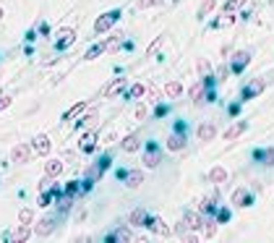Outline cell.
<instances>
[{"instance_id":"obj_43","label":"cell","mask_w":274,"mask_h":243,"mask_svg":"<svg viewBox=\"0 0 274 243\" xmlns=\"http://www.w3.org/2000/svg\"><path fill=\"white\" fill-rule=\"evenodd\" d=\"M162 0H136V6L139 8H149V6H159Z\"/></svg>"},{"instance_id":"obj_17","label":"cell","mask_w":274,"mask_h":243,"mask_svg":"<svg viewBox=\"0 0 274 243\" xmlns=\"http://www.w3.org/2000/svg\"><path fill=\"white\" fill-rule=\"evenodd\" d=\"M73 202H76V193H68V191H63V193H60V199L55 202V204H58V214H63V217H65L68 212L73 209Z\"/></svg>"},{"instance_id":"obj_32","label":"cell","mask_w":274,"mask_h":243,"mask_svg":"<svg viewBox=\"0 0 274 243\" xmlns=\"http://www.w3.org/2000/svg\"><path fill=\"white\" fill-rule=\"evenodd\" d=\"M128 97H131V100H141V97H146V84H133L131 89H128Z\"/></svg>"},{"instance_id":"obj_1","label":"cell","mask_w":274,"mask_h":243,"mask_svg":"<svg viewBox=\"0 0 274 243\" xmlns=\"http://www.w3.org/2000/svg\"><path fill=\"white\" fill-rule=\"evenodd\" d=\"M118 18H120V8L102 13V16L94 21V32H97V34H105V32H110L112 27H115V21H118Z\"/></svg>"},{"instance_id":"obj_25","label":"cell","mask_w":274,"mask_h":243,"mask_svg":"<svg viewBox=\"0 0 274 243\" xmlns=\"http://www.w3.org/2000/svg\"><path fill=\"white\" fill-rule=\"evenodd\" d=\"M245 128H248V123H245V120H238V123H233L230 128L225 131V141H235L240 134H245Z\"/></svg>"},{"instance_id":"obj_47","label":"cell","mask_w":274,"mask_h":243,"mask_svg":"<svg viewBox=\"0 0 274 243\" xmlns=\"http://www.w3.org/2000/svg\"><path fill=\"white\" fill-rule=\"evenodd\" d=\"M159 45H162V37H157V39H154V45H152V47L146 50V55H152V53H154V50H157Z\"/></svg>"},{"instance_id":"obj_9","label":"cell","mask_w":274,"mask_h":243,"mask_svg":"<svg viewBox=\"0 0 274 243\" xmlns=\"http://www.w3.org/2000/svg\"><path fill=\"white\" fill-rule=\"evenodd\" d=\"M73 42H76V32H73L71 27L58 29V39H55V47H58V50H68Z\"/></svg>"},{"instance_id":"obj_46","label":"cell","mask_w":274,"mask_h":243,"mask_svg":"<svg viewBox=\"0 0 274 243\" xmlns=\"http://www.w3.org/2000/svg\"><path fill=\"white\" fill-rule=\"evenodd\" d=\"M227 71H230V65H222V68L217 71V79H219V81H225V76H227Z\"/></svg>"},{"instance_id":"obj_15","label":"cell","mask_w":274,"mask_h":243,"mask_svg":"<svg viewBox=\"0 0 274 243\" xmlns=\"http://www.w3.org/2000/svg\"><path fill=\"white\" fill-rule=\"evenodd\" d=\"M233 204L235 207H251V204H254V193H251L248 188H235L233 191Z\"/></svg>"},{"instance_id":"obj_41","label":"cell","mask_w":274,"mask_h":243,"mask_svg":"<svg viewBox=\"0 0 274 243\" xmlns=\"http://www.w3.org/2000/svg\"><path fill=\"white\" fill-rule=\"evenodd\" d=\"M50 186H53V178H50V175H44V178L37 183V188H39V191H50Z\"/></svg>"},{"instance_id":"obj_12","label":"cell","mask_w":274,"mask_h":243,"mask_svg":"<svg viewBox=\"0 0 274 243\" xmlns=\"http://www.w3.org/2000/svg\"><path fill=\"white\" fill-rule=\"evenodd\" d=\"M123 45H126V34H123V32H112V34L105 39V50H107L110 55H112V53H118Z\"/></svg>"},{"instance_id":"obj_38","label":"cell","mask_w":274,"mask_h":243,"mask_svg":"<svg viewBox=\"0 0 274 243\" xmlns=\"http://www.w3.org/2000/svg\"><path fill=\"white\" fill-rule=\"evenodd\" d=\"M81 186H84V181H68V186H65V191L68 193H76V196H84V191H81Z\"/></svg>"},{"instance_id":"obj_14","label":"cell","mask_w":274,"mask_h":243,"mask_svg":"<svg viewBox=\"0 0 274 243\" xmlns=\"http://www.w3.org/2000/svg\"><path fill=\"white\" fill-rule=\"evenodd\" d=\"M186 141H188V134H178V131H172V134L167 136V152H183L186 149Z\"/></svg>"},{"instance_id":"obj_40","label":"cell","mask_w":274,"mask_h":243,"mask_svg":"<svg viewBox=\"0 0 274 243\" xmlns=\"http://www.w3.org/2000/svg\"><path fill=\"white\" fill-rule=\"evenodd\" d=\"M243 3H245V0H227V3L222 6V11H225V13H235Z\"/></svg>"},{"instance_id":"obj_10","label":"cell","mask_w":274,"mask_h":243,"mask_svg":"<svg viewBox=\"0 0 274 243\" xmlns=\"http://www.w3.org/2000/svg\"><path fill=\"white\" fill-rule=\"evenodd\" d=\"M207 92H209L207 81H204V79H198V81L191 86V89H188V97H191L196 105H204V102H207Z\"/></svg>"},{"instance_id":"obj_5","label":"cell","mask_w":274,"mask_h":243,"mask_svg":"<svg viewBox=\"0 0 274 243\" xmlns=\"http://www.w3.org/2000/svg\"><path fill=\"white\" fill-rule=\"evenodd\" d=\"M32 154H34L32 144H16V147L11 149V162L24 165V162H29V160H32Z\"/></svg>"},{"instance_id":"obj_20","label":"cell","mask_w":274,"mask_h":243,"mask_svg":"<svg viewBox=\"0 0 274 243\" xmlns=\"http://www.w3.org/2000/svg\"><path fill=\"white\" fill-rule=\"evenodd\" d=\"M120 92H126V79H112V81L105 86V97H107V100L118 97Z\"/></svg>"},{"instance_id":"obj_27","label":"cell","mask_w":274,"mask_h":243,"mask_svg":"<svg viewBox=\"0 0 274 243\" xmlns=\"http://www.w3.org/2000/svg\"><path fill=\"white\" fill-rule=\"evenodd\" d=\"M89 110V100H84V102H76L71 110H68V113L63 115V120H73V118H79V115H84Z\"/></svg>"},{"instance_id":"obj_21","label":"cell","mask_w":274,"mask_h":243,"mask_svg":"<svg viewBox=\"0 0 274 243\" xmlns=\"http://www.w3.org/2000/svg\"><path fill=\"white\" fill-rule=\"evenodd\" d=\"M217 209H219L217 207V193L214 196H204L201 202H198V212L201 214H217Z\"/></svg>"},{"instance_id":"obj_28","label":"cell","mask_w":274,"mask_h":243,"mask_svg":"<svg viewBox=\"0 0 274 243\" xmlns=\"http://www.w3.org/2000/svg\"><path fill=\"white\" fill-rule=\"evenodd\" d=\"M162 92H165L167 100H178V97L183 94V84H180V81H167Z\"/></svg>"},{"instance_id":"obj_26","label":"cell","mask_w":274,"mask_h":243,"mask_svg":"<svg viewBox=\"0 0 274 243\" xmlns=\"http://www.w3.org/2000/svg\"><path fill=\"white\" fill-rule=\"evenodd\" d=\"M149 230L157 233V235H170V228H167V223L162 217H152L149 220Z\"/></svg>"},{"instance_id":"obj_11","label":"cell","mask_w":274,"mask_h":243,"mask_svg":"<svg viewBox=\"0 0 274 243\" xmlns=\"http://www.w3.org/2000/svg\"><path fill=\"white\" fill-rule=\"evenodd\" d=\"M55 223H58L55 217H42L39 223L34 225V235H37V238H47V235L55 230Z\"/></svg>"},{"instance_id":"obj_48","label":"cell","mask_w":274,"mask_h":243,"mask_svg":"<svg viewBox=\"0 0 274 243\" xmlns=\"http://www.w3.org/2000/svg\"><path fill=\"white\" fill-rule=\"evenodd\" d=\"M8 105H11V97H8V94H3V97H0V110H6Z\"/></svg>"},{"instance_id":"obj_6","label":"cell","mask_w":274,"mask_h":243,"mask_svg":"<svg viewBox=\"0 0 274 243\" xmlns=\"http://www.w3.org/2000/svg\"><path fill=\"white\" fill-rule=\"evenodd\" d=\"M120 181L128 186V188H139L144 183V170L133 167V170H120Z\"/></svg>"},{"instance_id":"obj_42","label":"cell","mask_w":274,"mask_h":243,"mask_svg":"<svg viewBox=\"0 0 274 243\" xmlns=\"http://www.w3.org/2000/svg\"><path fill=\"white\" fill-rule=\"evenodd\" d=\"M165 115H167V105L157 102V107H154V118H165Z\"/></svg>"},{"instance_id":"obj_30","label":"cell","mask_w":274,"mask_h":243,"mask_svg":"<svg viewBox=\"0 0 274 243\" xmlns=\"http://www.w3.org/2000/svg\"><path fill=\"white\" fill-rule=\"evenodd\" d=\"M53 202H55V193H53V191H39V196H37V204H39V209H47V207H53Z\"/></svg>"},{"instance_id":"obj_37","label":"cell","mask_w":274,"mask_h":243,"mask_svg":"<svg viewBox=\"0 0 274 243\" xmlns=\"http://www.w3.org/2000/svg\"><path fill=\"white\" fill-rule=\"evenodd\" d=\"M146 102H152V105H157V102H162V100H159V89H157V86L154 84H146Z\"/></svg>"},{"instance_id":"obj_22","label":"cell","mask_w":274,"mask_h":243,"mask_svg":"<svg viewBox=\"0 0 274 243\" xmlns=\"http://www.w3.org/2000/svg\"><path fill=\"white\" fill-rule=\"evenodd\" d=\"M254 160H259V162H261V165H266V167H274V147L256 149V152H254Z\"/></svg>"},{"instance_id":"obj_3","label":"cell","mask_w":274,"mask_h":243,"mask_svg":"<svg viewBox=\"0 0 274 243\" xmlns=\"http://www.w3.org/2000/svg\"><path fill=\"white\" fill-rule=\"evenodd\" d=\"M264 86H266V79H254V81H248V84L243 86V92H240V100L248 102V100L259 97V94L264 92Z\"/></svg>"},{"instance_id":"obj_49","label":"cell","mask_w":274,"mask_h":243,"mask_svg":"<svg viewBox=\"0 0 274 243\" xmlns=\"http://www.w3.org/2000/svg\"><path fill=\"white\" fill-rule=\"evenodd\" d=\"M3 16H6V13H3V8H0V21H3Z\"/></svg>"},{"instance_id":"obj_13","label":"cell","mask_w":274,"mask_h":243,"mask_svg":"<svg viewBox=\"0 0 274 243\" xmlns=\"http://www.w3.org/2000/svg\"><path fill=\"white\" fill-rule=\"evenodd\" d=\"M133 228V225H131ZM128 225H120L115 233H110V235H105V240L107 243H126V240H131L133 238V230H131Z\"/></svg>"},{"instance_id":"obj_4","label":"cell","mask_w":274,"mask_h":243,"mask_svg":"<svg viewBox=\"0 0 274 243\" xmlns=\"http://www.w3.org/2000/svg\"><path fill=\"white\" fill-rule=\"evenodd\" d=\"M110 165H112V157H110V154H102V157L86 170V178H89V181H99V178H102V173H105Z\"/></svg>"},{"instance_id":"obj_18","label":"cell","mask_w":274,"mask_h":243,"mask_svg":"<svg viewBox=\"0 0 274 243\" xmlns=\"http://www.w3.org/2000/svg\"><path fill=\"white\" fill-rule=\"evenodd\" d=\"M32 225H21L18 223V228L16 230H11L8 235H6V240H11V243H18V240H27V238H32Z\"/></svg>"},{"instance_id":"obj_19","label":"cell","mask_w":274,"mask_h":243,"mask_svg":"<svg viewBox=\"0 0 274 243\" xmlns=\"http://www.w3.org/2000/svg\"><path fill=\"white\" fill-rule=\"evenodd\" d=\"M94 147H97V134L94 131H84V136L79 139V149L84 154H89V152H94Z\"/></svg>"},{"instance_id":"obj_29","label":"cell","mask_w":274,"mask_h":243,"mask_svg":"<svg viewBox=\"0 0 274 243\" xmlns=\"http://www.w3.org/2000/svg\"><path fill=\"white\" fill-rule=\"evenodd\" d=\"M63 167H65V162H63V160H47V162H44V175L55 178V175H60V173H63Z\"/></svg>"},{"instance_id":"obj_8","label":"cell","mask_w":274,"mask_h":243,"mask_svg":"<svg viewBox=\"0 0 274 243\" xmlns=\"http://www.w3.org/2000/svg\"><path fill=\"white\" fill-rule=\"evenodd\" d=\"M248 63H251V50H238V53L230 58V71H233V74H243Z\"/></svg>"},{"instance_id":"obj_35","label":"cell","mask_w":274,"mask_h":243,"mask_svg":"<svg viewBox=\"0 0 274 243\" xmlns=\"http://www.w3.org/2000/svg\"><path fill=\"white\" fill-rule=\"evenodd\" d=\"M196 71H198V76H209V74H212V63H209L207 58H198Z\"/></svg>"},{"instance_id":"obj_36","label":"cell","mask_w":274,"mask_h":243,"mask_svg":"<svg viewBox=\"0 0 274 243\" xmlns=\"http://www.w3.org/2000/svg\"><path fill=\"white\" fill-rule=\"evenodd\" d=\"M214 217H217V223H219V225H225V223H230V217H233V212H230V207H219Z\"/></svg>"},{"instance_id":"obj_23","label":"cell","mask_w":274,"mask_h":243,"mask_svg":"<svg viewBox=\"0 0 274 243\" xmlns=\"http://www.w3.org/2000/svg\"><path fill=\"white\" fill-rule=\"evenodd\" d=\"M120 149H123L126 154H131V152H139V149H141V139L136 136V134H128L126 139H120Z\"/></svg>"},{"instance_id":"obj_34","label":"cell","mask_w":274,"mask_h":243,"mask_svg":"<svg viewBox=\"0 0 274 243\" xmlns=\"http://www.w3.org/2000/svg\"><path fill=\"white\" fill-rule=\"evenodd\" d=\"M102 53H107V50H105V39H102V42H97V45H94V47H91V50L84 55V60H94V58H99Z\"/></svg>"},{"instance_id":"obj_39","label":"cell","mask_w":274,"mask_h":243,"mask_svg":"<svg viewBox=\"0 0 274 243\" xmlns=\"http://www.w3.org/2000/svg\"><path fill=\"white\" fill-rule=\"evenodd\" d=\"M18 223H21V225H32V223H34V212H32V209H21V212H18Z\"/></svg>"},{"instance_id":"obj_45","label":"cell","mask_w":274,"mask_h":243,"mask_svg":"<svg viewBox=\"0 0 274 243\" xmlns=\"http://www.w3.org/2000/svg\"><path fill=\"white\" fill-rule=\"evenodd\" d=\"M146 118V105H139L136 107V120H144Z\"/></svg>"},{"instance_id":"obj_16","label":"cell","mask_w":274,"mask_h":243,"mask_svg":"<svg viewBox=\"0 0 274 243\" xmlns=\"http://www.w3.org/2000/svg\"><path fill=\"white\" fill-rule=\"evenodd\" d=\"M32 149H34V154H39V157H47L50 149H53V144H50V139L44 136V134H39V136H34Z\"/></svg>"},{"instance_id":"obj_44","label":"cell","mask_w":274,"mask_h":243,"mask_svg":"<svg viewBox=\"0 0 274 243\" xmlns=\"http://www.w3.org/2000/svg\"><path fill=\"white\" fill-rule=\"evenodd\" d=\"M172 131H178V134H188V126H186V120H175V128Z\"/></svg>"},{"instance_id":"obj_33","label":"cell","mask_w":274,"mask_h":243,"mask_svg":"<svg viewBox=\"0 0 274 243\" xmlns=\"http://www.w3.org/2000/svg\"><path fill=\"white\" fill-rule=\"evenodd\" d=\"M214 8H217V0H204V3H201V8H198V13H196V16H198V18H207V16H209V13L214 11Z\"/></svg>"},{"instance_id":"obj_2","label":"cell","mask_w":274,"mask_h":243,"mask_svg":"<svg viewBox=\"0 0 274 243\" xmlns=\"http://www.w3.org/2000/svg\"><path fill=\"white\" fill-rule=\"evenodd\" d=\"M159 162H162V147L154 144V141H149L146 149H144V165L149 170H154V167H159Z\"/></svg>"},{"instance_id":"obj_24","label":"cell","mask_w":274,"mask_h":243,"mask_svg":"<svg viewBox=\"0 0 274 243\" xmlns=\"http://www.w3.org/2000/svg\"><path fill=\"white\" fill-rule=\"evenodd\" d=\"M196 136H198V141H212L217 136V126L214 123H201L198 131H196Z\"/></svg>"},{"instance_id":"obj_31","label":"cell","mask_w":274,"mask_h":243,"mask_svg":"<svg viewBox=\"0 0 274 243\" xmlns=\"http://www.w3.org/2000/svg\"><path fill=\"white\" fill-rule=\"evenodd\" d=\"M209 181H212V183H217V186H219V183H225V181H227V170H225V167H219V165H217V167H212V170H209Z\"/></svg>"},{"instance_id":"obj_7","label":"cell","mask_w":274,"mask_h":243,"mask_svg":"<svg viewBox=\"0 0 274 243\" xmlns=\"http://www.w3.org/2000/svg\"><path fill=\"white\" fill-rule=\"evenodd\" d=\"M149 220H152V214L144 207H136L128 214V225H133V228H149Z\"/></svg>"}]
</instances>
